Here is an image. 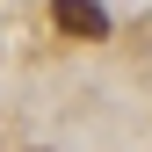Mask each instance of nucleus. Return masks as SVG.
I'll list each match as a JSON object with an SVG mask.
<instances>
[{
	"mask_svg": "<svg viewBox=\"0 0 152 152\" xmlns=\"http://www.w3.org/2000/svg\"><path fill=\"white\" fill-rule=\"evenodd\" d=\"M51 22H58L65 36H80V44H102L109 36V15L94 7V0H51Z\"/></svg>",
	"mask_w": 152,
	"mask_h": 152,
	"instance_id": "f257e3e1",
	"label": "nucleus"
}]
</instances>
